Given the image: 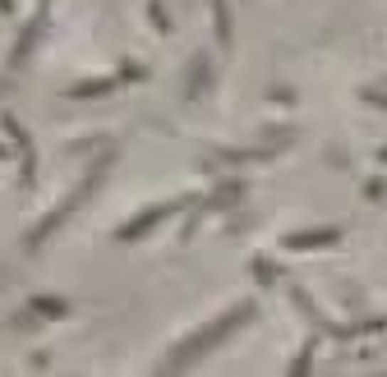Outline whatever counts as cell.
<instances>
[{
	"instance_id": "cell-1",
	"label": "cell",
	"mask_w": 387,
	"mask_h": 377,
	"mask_svg": "<svg viewBox=\"0 0 387 377\" xmlns=\"http://www.w3.org/2000/svg\"><path fill=\"white\" fill-rule=\"evenodd\" d=\"M336 239V230H314V235H290L286 244L290 248H309V244H332Z\"/></svg>"
}]
</instances>
